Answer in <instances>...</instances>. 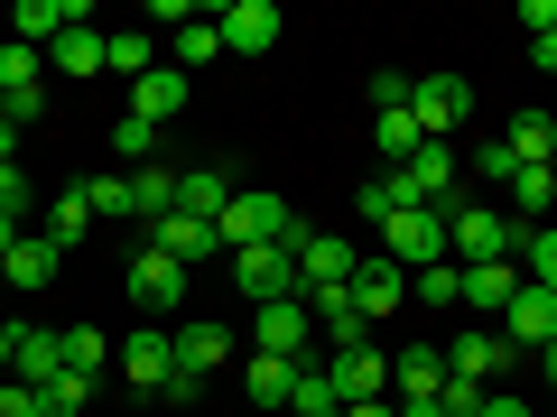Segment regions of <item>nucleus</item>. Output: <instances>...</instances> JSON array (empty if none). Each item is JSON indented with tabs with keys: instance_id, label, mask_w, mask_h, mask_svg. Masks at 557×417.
Returning <instances> with one entry per match:
<instances>
[{
	"instance_id": "f257e3e1",
	"label": "nucleus",
	"mask_w": 557,
	"mask_h": 417,
	"mask_svg": "<svg viewBox=\"0 0 557 417\" xmlns=\"http://www.w3.org/2000/svg\"><path fill=\"white\" fill-rule=\"evenodd\" d=\"M214 241H223V251H260V241H278V251H298V241H307V223L288 214L278 195H260V186H233V204H223Z\"/></svg>"
},
{
	"instance_id": "f03ea898",
	"label": "nucleus",
	"mask_w": 557,
	"mask_h": 417,
	"mask_svg": "<svg viewBox=\"0 0 557 417\" xmlns=\"http://www.w3.org/2000/svg\"><path fill=\"white\" fill-rule=\"evenodd\" d=\"M446 241L465 251V269H474V260H520L530 223L502 214V204H446Z\"/></svg>"
},
{
	"instance_id": "7ed1b4c3",
	"label": "nucleus",
	"mask_w": 557,
	"mask_h": 417,
	"mask_svg": "<svg viewBox=\"0 0 557 417\" xmlns=\"http://www.w3.org/2000/svg\"><path fill=\"white\" fill-rule=\"evenodd\" d=\"M168 343H177V380H168V399H205V380L233 362V334H223V325H168Z\"/></svg>"
},
{
	"instance_id": "20e7f679",
	"label": "nucleus",
	"mask_w": 557,
	"mask_h": 417,
	"mask_svg": "<svg viewBox=\"0 0 557 417\" xmlns=\"http://www.w3.org/2000/svg\"><path fill=\"white\" fill-rule=\"evenodd\" d=\"M233 288H242L251 306L307 298V278H298V251H278V241H260V251H233Z\"/></svg>"
},
{
	"instance_id": "39448f33",
	"label": "nucleus",
	"mask_w": 557,
	"mask_h": 417,
	"mask_svg": "<svg viewBox=\"0 0 557 417\" xmlns=\"http://www.w3.org/2000/svg\"><path fill=\"white\" fill-rule=\"evenodd\" d=\"M381 241H391L381 260H399V269H428V260L456 251V241H446V214H437V204H409V214H391V223H381Z\"/></svg>"
},
{
	"instance_id": "423d86ee",
	"label": "nucleus",
	"mask_w": 557,
	"mask_h": 417,
	"mask_svg": "<svg viewBox=\"0 0 557 417\" xmlns=\"http://www.w3.org/2000/svg\"><path fill=\"white\" fill-rule=\"evenodd\" d=\"M344 288H354V316H362V325H381V316H399V306H409V269H399V260H381V251H362Z\"/></svg>"
},
{
	"instance_id": "0eeeda50",
	"label": "nucleus",
	"mask_w": 557,
	"mask_h": 417,
	"mask_svg": "<svg viewBox=\"0 0 557 417\" xmlns=\"http://www.w3.org/2000/svg\"><path fill=\"white\" fill-rule=\"evenodd\" d=\"M465 112H474V84H465V75H418V84H409V121H418L428 139H446Z\"/></svg>"
},
{
	"instance_id": "6e6552de",
	"label": "nucleus",
	"mask_w": 557,
	"mask_h": 417,
	"mask_svg": "<svg viewBox=\"0 0 557 417\" xmlns=\"http://www.w3.org/2000/svg\"><path fill=\"white\" fill-rule=\"evenodd\" d=\"M325 390H335L344 408H362V399H391V353H372V343H344V353L325 362Z\"/></svg>"
},
{
	"instance_id": "1a4fd4ad",
	"label": "nucleus",
	"mask_w": 557,
	"mask_h": 417,
	"mask_svg": "<svg viewBox=\"0 0 557 417\" xmlns=\"http://www.w3.org/2000/svg\"><path fill=\"white\" fill-rule=\"evenodd\" d=\"M511 362H520V343H502L493 325H465V334L446 343V371H456V380H483V390H502Z\"/></svg>"
},
{
	"instance_id": "9d476101",
	"label": "nucleus",
	"mask_w": 557,
	"mask_h": 417,
	"mask_svg": "<svg viewBox=\"0 0 557 417\" xmlns=\"http://www.w3.org/2000/svg\"><path fill=\"white\" fill-rule=\"evenodd\" d=\"M112 362L131 371V390H149V399H168V380H177V343H168V325H139Z\"/></svg>"
},
{
	"instance_id": "9b49d317",
	"label": "nucleus",
	"mask_w": 557,
	"mask_h": 417,
	"mask_svg": "<svg viewBox=\"0 0 557 417\" xmlns=\"http://www.w3.org/2000/svg\"><path fill=\"white\" fill-rule=\"evenodd\" d=\"M0 93H10V121H20V130L47 112V65H38V47H20V38L0 47Z\"/></svg>"
},
{
	"instance_id": "f8f14e48",
	"label": "nucleus",
	"mask_w": 557,
	"mask_h": 417,
	"mask_svg": "<svg viewBox=\"0 0 557 417\" xmlns=\"http://www.w3.org/2000/svg\"><path fill=\"white\" fill-rule=\"evenodd\" d=\"M399 186H409V204H456V186H465V167H456V149H446V139H428V149H418L409 167H399Z\"/></svg>"
},
{
	"instance_id": "ddd939ff",
	"label": "nucleus",
	"mask_w": 557,
	"mask_h": 417,
	"mask_svg": "<svg viewBox=\"0 0 557 417\" xmlns=\"http://www.w3.org/2000/svg\"><path fill=\"white\" fill-rule=\"evenodd\" d=\"M131 306H149V316H177L186 306V269L168 251H131Z\"/></svg>"
},
{
	"instance_id": "4468645a",
	"label": "nucleus",
	"mask_w": 557,
	"mask_h": 417,
	"mask_svg": "<svg viewBox=\"0 0 557 417\" xmlns=\"http://www.w3.org/2000/svg\"><path fill=\"white\" fill-rule=\"evenodd\" d=\"M502 343H520V353H548V343H557V298H548V288L520 278V298L502 306Z\"/></svg>"
},
{
	"instance_id": "2eb2a0df",
	"label": "nucleus",
	"mask_w": 557,
	"mask_h": 417,
	"mask_svg": "<svg viewBox=\"0 0 557 417\" xmlns=\"http://www.w3.org/2000/svg\"><path fill=\"white\" fill-rule=\"evenodd\" d=\"M307 334H317L307 298H278V306H260V316H251V343H260V353H278V362H307Z\"/></svg>"
},
{
	"instance_id": "dca6fc26",
	"label": "nucleus",
	"mask_w": 557,
	"mask_h": 417,
	"mask_svg": "<svg viewBox=\"0 0 557 417\" xmlns=\"http://www.w3.org/2000/svg\"><path fill=\"white\" fill-rule=\"evenodd\" d=\"M57 371H65V325H20V334H10V380L47 390Z\"/></svg>"
},
{
	"instance_id": "f3484780",
	"label": "nucleus",
	"mask_w": 557,
	"mask_h": 417,
	"mask_svg": "<svg viewBox=\"0 0 557 417\" xmlns=\"http://www.w3.org/2000/svg\"><path fill=\"white\" fill-rule=\"evenodd\" d=\"M214 28H223V56H270L278 47V10L270 0H233V10H214Z\"/></svg>"
},
{
	"instance_id": "a211bd4d",
	"label": "nucleus",
	"mask_w": 557,
	"mask_h": 417,
	"mask_svg": "<svg viewBox=\"0 0 557 417\" xmlns=\"http://www.w3.org/2000/svg\"><path fill=\"white\" fill-rule=\"evenodd\" d=\"M65 28H84V0H20L10 10V38L20 47H57Z\"/></svg>"
},
{
	"instance_id": "6ab92c4d",
	"label": "nucleus",
	"mask_w": 557,
	"mask_h": 417,
	"mask_svg": "<svg viewBox=\"0 0 557 417\" xmlns=\"http://www.w3.org/2000/svg\"><path fill=\"white\" fill-rule=\"evenodd\" d=\"M223 204H233V167H177V214L223 223Z\"/></svg>"
},
{
	"instance_id": "aec40b11",
	"label": "nucleus",
	"mask_w": 557,
	"mask_h": 417,
	"mask_svg": "<svg viewBox=\"0 0 557 417\" xmlns=\"http://www.w3.org/2000/svg\"><path fill=\"white\" fill-rule=\"evenodd\" d=\"M511 298H520V260H474V269H465V306H474V316H502Z\"/></svg>"
},
{
	"instance_id": "412c9836",
	"label": "nucleus",
	"mask_w": 557,
	"mask_h": 417,
	"mask_svg": "<svg viewBox=\"0 0 557 417\" xmlns=\"http://www.w3.org/2000/svg\"><path fill=\"white\" fill-rule=\"evenodd\" d=\"M177 112H186V75H177V65H159V75L131 84V121H149V130H159V121H177Z\"/></svg>"
},
{
	"instance_id": "4be33fe9",
	"label": "nucleus",
	"mask_w": 557,
	"mask_h": 417,
	"mask_svg": "<svg viewBox=\"0 0 557 417\" xmlns=\"http://www.w3.org/2000/svg\"><path fill=\"white\" fill-rule=\"evenodd\" d=\"M502 149H511L520 167H557V121L548 112H511L502 121Z\"/></svg>"
},
{
	"instance_id": "5701e85b",
	"label": "nucleus",
	"mask_w": 557,
	"mask_h": 417,
	"mask_svg": "<svg viewBox=\"0 0 557 417\" xmlns=\"http://www.w3.org/2000/svg\"><path fill=\"white\" fill-rule=\"evenodd\" d=\"M354 241H335V232H307L298 241V278H307V288H335V278H354Z\"/></svg>"
},
{
	"instance_id": "b1692460",
	"label": "nucleus",
	"mask_w": 557,
	"mask_h": 417,
	"mask_svg": "<svg viewBox=\"0 0 557 417\" xmlns=\"http://www.w3.org/2000/svg\"><path fill=\"white\" fill-rule=\"evenodd\" d=\"M409 298L428 306V316H456V306H465V260H428V269H409Z\"/></svg>"
},
{
	"instance_id": "393cba45",
	"label": "nucleus",
	"mask_w": 557,
	"mask_h": 417,
	"mask_svg": "<svg viewBox=\"0 0 557 417\" xmlns=\"http://www.w3.org/2000/svg\"><path fill=\"white\" fill-rule=\"evenodd\" d=\"M149 251H168V260L186 269V260L223 251V241H214V223H196V214H168V223H149Z\"/></svg>"
},
{
	"instance_id": "a878e982",
	"label": "nucleus",
	"mask_w": 557,
	"mask_h": 417,
	"mask_svg": "<svg viewBox=\"0 0 557 417\" xmlns=\"http://www.w3.org/2000/svg\"><path fill=\"white\" fill-rule=\"evenodd\" d=\"M242 390H251L260 408H298V362H278V353H251V371H242Z\"/></svg>"
},
{
	"instance_id": "bb28decb",
	"label": "nucleus",
	"mask_w": 557,
	"mask_h": 417,
	"mask_svg": "<svg viewBox=\"0 0 557 417\" xmlns=\"http://www.w3.org/2000/svg\"><path fill=\"white\" fill-rule=\"evenodd\" d=\"M0 278H10V288H47V278H57V241L20 232V241H10V260H0Z\"/></svg>"
},
{
	"instance_id": "cd10ccee",
	"label": "nucleus",
	"mask_w": 557,
	"mask_h": 417,
	"mask_svg": "<svg viewBox=\"0 0 557 417\" xmlns=\"http://www.w3.org/2000/svg\"><path fill=\"white\" fill-rule=\"evenodd\" d=\"M307 316L335 334V353H344V343H362V316H354V288H344V278H335V288H307Z\"/></svg>"
},
{
	"instance_id": "c85d7f7f",
	"label": "nucleus",
	"mask_w": 557,
	"mask_h": 417,
	"mask_svg": "<svg viewBox=\"0 0 557 417\" xmlns=\"http://www.w3.org/2000/svg\"><path fill=\"white\" fill-rule=\"evenodd\" d=\"M131 214L139 223H168V214H177V167H131Z\"/></svg>"
},
{
	"instance_id": "c756f323",
	"label": "nucleus",
	"mask_w": 557,
	"mask_h": 417,
	"mask_svg": "<svg viewBox=\"0 0 557 417\" xmlns=\"http://www.w3.org/2000/svg\"><path fill=\"white\" fill-rule=\"evenodd\" d=\"M372 149H381V159H391V167H409L418 149H428V130H418V121H409V102H399V112H372Z\"/></svg>"
},
{
	"instance_id": "7c9ffc66",
	"label": "nucleus",
	"mask_w": 557,
	"mask_h": 417,
	"mask_svg": "<svg viewBox=\"0 0 557 417\" xmlns=\"http://www.w3.org/2000/svg\"><path fill=\"white\" fill-rule=\"evenodd\" d=\"M391 390H399V399H437V390H446V353H428V343L399 353V362H391Z\"/></svg>"
},
{
	"instance_id": "2f4dec72",
	"label": "nucleus",
	"mask_w": 557,
	"mask_h": 417,
	"mask_svg": "<svg viewBox=\"0 0 557 417\" xmlns=\"http://www.w3.org/2000/svg\"><path fill=\"white\" fill-rule=\"evenodd\" d=\"M548 204H557V167H511V214L530 223V232L548 223Z\"/></svg>"
},
{
	"instance_id": "473e14b6",
	"label": "nucleus",
	"mask_w": 557,
	"mask_h": 417,
	"mask_svg": "<svg viewBox=\"0 0 557 417\" xmlns=\"http://www.w3.org/2000/svg\"><path fill=\"white\" fill-rule=\"evenodd\" d=\"M102 65H112V75H159V47H149V28H112V38H102Z\"/></svg>"
},
{
	"instance_id": "72a5a7b5",
	"label": "nucleus",
	"mask_w": 557,
	"mask_h": 417,
	"mask_svg": "<svg viewBox=\"0 0 557 417\" xmlns=\"http://www.w3.org/2000/svg\"><path fill=\"white\" fill-rule=\"evenodd\" d=\"M84 232H94V204H84V186H65V195L47 204V241H57V251H75Z\"/></svg>"
},
{
	"instance_id": "f704fd0d",
	"label": "nucleus",
	"mask_w": 557,
	"mask_h": 417,
	"mask_svg": "<svg viewBox=\"0 0 557 417\" xmlns=\"http://www.w3.org/2000/svg\"><path fill=\"white\" fill-rule=\"evenodd\" d=\"M223 56V28H214V10H196V20L177 28V75H196V65H214Z\"/></svg>"
},
{
	"instance_id": "c9c22d12",
	"label": "nucleus",
	"mask_w": 557,
	"mask_h": 417,
	"mask_svg": "<svg viewBox=\"0 0 557 417\" xmlns=\"http://www.w3.org/2000/svg\"><path fill=\"white\" fill-rule=\"evenodd\" d=\"M65 371H75V380H102V371H112V343H102L94 325H65Z\"/></svg>"
},
{
	"instance_id": "e433bc0d",
	"label": "nucleus",
	"mask_w": 557,
	"mask_h": 417,
	"mask_svg": "<svg viewBox=\"0 0 557 417\" xmlns=\"http://www.w3.org/2000/svg\"><path fill=\"white\" fill-rule=\"evenodd\" d=\"M354 214H362V223L409 214V186H399V167H391V177H372V186H354Z\"/></svg>"
},
{
	"instance_id": "4c0bfd02",
	"label": "nucleus",
	"mask_w": 557,
	"mask_h": 417,
	"mask_svg": "<svg viewBox=\"0 0 557 417\" xmlns=\"http://www.w3.org/2000/svg\"><path fill=\"white\" fill-rule=\"evenodd\" d=\"M57 75H102V28H65L57 38Z\"/></svg>"
},
{
	"instance_id": "58836bf2",
	"label": "nucleus",
	"mask_w": 557,
	"mask_h": 417,
	"mask_svg": "<svg viewBox=\"0 0 557 417\" xmlns=\"http://www.w3.org/2000/svg\"><path fill=\"white\" fill-rule=\"evenodd\" d=\"M38 408H47V417H84V408H94V380L57 371V380H47V390H38Z\"/></svg>"
},
{
	"instance_id": "ea45409f",
	"label": "nucleus",
	"mask_w": 557,
	"mask_h": 417,
	"mask_svg": "<svg viewBox=\"0 0 557 417\" xmlns=\"http://www.w3.org/2000/svg\"><path fill=\"white\" fill-rule=\"evenodd\" d=\"M520 260H530V269H520V278H530V288H548V298H557V232H548V223H539V232L520 241Z\"/></svg>"
},
{
	"instance_id": "a19ab883",
	"label": "nucleus",
	"mask_w": 557,
	"mask_h": 417,
	"mask_svg": "<svg viewBox=\"0 0 557 417\" xmlns=\"http://www.w3.org/2000/svg\"><path fill=\"white\" fill-rule=\"evenodd\" d=\"M84 204H94V223H139L131 214V177H94V186H84Z\"/></svg>"
},
{
	"instance_id": "79ce46f5",
	"label": "nucleus",
	"mask_w": 557,
	"mask_h": 417,
	"mask_svg": "<svg viewBox=\"0 0 557 417\" xmlns=\"http://www.w3.org/2000/svg\"><path fill=\"white\" fill-rule=\"evenodd\" d=\"M112 149H121V159H131V167H149V149H159V130H149V121H131V112H121Z\"/></svg>"
},
{
	"instance_id": "37998d69",
	"label": "nucleus",
	"mask_w": 557,
	"mask_h": 417,
	"mask_svg": "<svg viewBox=\"0 0 557 417\" xmlns=\"http://www.w3.org/2000/svg\"><path fill=\"white\" fill-rule=\"evenodd\" d=\"M0 417H47V408H38V390H28V380H0Z\"/></svg>"
},
{
	"instance_id": "c03bdc74",
	"label": "nucleus",
	"mask_w": 557,
	"mask_h": 417,
	"mask_svg": "<svg viewBox=\"0 0 557 417\" xmlns=\"http://www.w3.org/2000/svg\"><path fill=\"white\" fill-rule=\"evenodd\" d=\"M409 102V75H372V112H399Z\"/></svg>"
},
{
	"instance_id": "a18cd8bd",
	"label": "nucleus",
	"mask_w": 557,
	"mask_h": 417,
	"mask_svg": "<svg viewBox=\"0 0 557 417\" xmlns=\"http://www.w3.org/2000/svg\"><path fill=\"white\" fill-rule=\"evenodd\" d=\"M0 204H10V214H28V177H20V167H0Z\"/></svg>"
},
{
	"instance_id": "49530a36",
	"label": "nucleus",
	"mask_w": 557,
	"mask_h": 417,
	"mask_svg": "<svg viewBox=\"0 0 557 417\" xmlns=\"http://www.w3.org/2000/svg\"><path fill=\"white\" fill-rule=\"evenodd\" d=\"M530 65H539V75H557V28H548V38H530Z\"/></svg>"
},
{
	"instance_id": "de8ad7c7",
	"label": "nucleus",
	"mask_w": 557,
	"mask_h": 417,
	"mask_svg": "<svg viewBox=\"0 0 557 417\" xmlns=\"http://www.w3.org/2000/svg\"><path fill=\"white\" fill-rule=\"evenodd\" d=\"M28 232V214H10V204H0V260H10V241Z\"/></svg>"
},
{
	"instance_id": "09e8293b",
	"label": "nucleus",
	"mask_w": 557,
	"mask_h": 417,
	"mask_svg": "<svg viewBox=\"0 0 557 417\" xmlns=\"http://www.w3.org/2000/svg\"><path fill=\"white\" fill-rule=\"evenodd\" d=\"M483 417H530V408H520L511 390H493V399H483Z\"/></svg>"
},
{
	"instance_id": "8fccbe9b",
	"label": "nucleus",
	"mask_w": 557,
	"mask_h": 417,
	"mask_svg": "<svg viewBox=\"0 0 557 417\" xmlns=\"http://www.w3.org/2000/svg\"><path fill=\"white\" fill-rule=\"evenodd\" d=\"M399 417H446V408H437V399H399Z\"/></svg>"
},
{
	"instance_id": "3c124183",
	"label": "nucleus",
	"mask_w": 557,
	"mask_h": 417,
	"mask_svg": "<svg viewBox=\"0 0 557 417\" xmlns=\"http://www.w3.org/2000/svg\"><path fill=\"white\" fill-rule=\"evenodd\" d=\"M344 417H399V408H391V399H362V408H344Z\"/></svg>"
},
{
	"instance_id": "603ef678",
	"label": "nucleus",
	"mask_w": 557,
	"mask_h": 417,
	"mask_svg": "<svg viewBox=\"0 0 557 417\" xmlns=\"http://www.w3.org/2000/svg\"><path fill=\"white\" fill-rule=\"evenodd\" d=\"M539 371H548V380H557V343H548V353H539Z\"/></svg>"
},
{
	"instance_id": "864d4df0",
	"label": "nucleus",
	"mask_w": 557,
	"mask_h": 417,
	"mask_svg": "<svg viewBox=\"0 0 557 417\" xmlns=\"http://www.w3.org/2000/svg\"><path fill=\"white\" fill-rule=\"evenodd\" d=\"M0 380H10V334H0Z\"/></svg>"
},
{
	"instance_id": "5fc2aeb1",
	"label": "nucleus",
	"mask_w": 557,
	"mask_h": 417,
	"mask_svg": "<svg viewBox=\"0 0 557 417\" xmlns=\"http://www.w3.org/2000/svg\"><path fill=\"white\" fill-rule=\"evenodd\" d=\"M0 121H10V93H0Z\"/></svg>"
},
{
	"instance_id": "6e6d98bb",
	"label": "nucleus",
	"mask_w": 557,
	"mask_h": 417,
	"mask_svg": "<svg viewBox=\"0 0 557 417\" xmlns=\"http://www.w3.org/2000/svg\"><path fill=\"white\" fill-rule=\"evenodd\" d=\"M0 288H10V278H0Z\"/></svg>"
}]
</instances>
